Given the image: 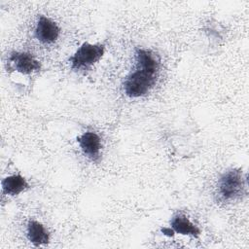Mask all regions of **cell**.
I'll return each instance as SVG.
<instances>
[{"instance_id":"6da1fadb","label":"cell","mask_w":249,"mask_h":249,"mask_svg":"<svg viewBox=\"0 0 249 249\" xmlns=\"http://www.w3.org/2000/svg\"><path fill=\"white\" fill-rule=\"evenodd\" d=\"M245 181L240 169H231L224 173L217 186V195L222 201H230L239 197L244 191Z\"/></svg>"},{"instance_id":"7a4b0ae2","label":"cell","mask_w":249,"mask_h":249,"mask_svg":"<svg viewBox=\"0 0 249 249\" xmlns=\"http://www.w3.org/2000/svg\"><path fill=\"white\" fill-rule=\"evenodd\" d=\"M157 81V75L144 69L137 68L136 71L126 77L124 83V92L129 97H140L149 92Z\"/></svg>"},{"instance_id":"3957f363","label":"cell","mask_w":249,"mask_h":249,"mask_svg":"<svg viewBox=\"0 0 249 249\" xmlns=\"http://www.w3.org/2000/svg\"><path fill=\"white\" fill-rule=\"evenodd\" d=\"M104 50L103 44L84 43L69 58L72 68L76 70L89 69L102 57Z\"/></svg>"},{"instance_id":"277c9868","label":"cell","mask_w":249,"mask_h":249,"mask_svg":"<svg viewBox=\"0 0 249 249\" xmlns=\"http://www.w3.org/2000/svg\"><path fill=\"white\" fill-rule=\"evenodd\" d=\"M9 61L18 72L22 74H31L39 71L41 68L40 62L29 53L14 52L11 53Z\"/></svg>"},{"instance_id":"5b68a950","label":"cell","mask_w":249,"mask_h":249,"mask_svg":"<svg viewBox=\"0 0 249 249\" xmlns=\"http://www.w3.org/2000/svg\"><path fill=\"white\" fill-rule=\"evenodd\" d=\"M59 27L53 20L41 16L35 28V35L40 42L51 44L56 41L59 36Z\"/></svg>"},{"instance_id":"8992f818","label":"cell","mask_w":249,"mask_h":249,"mask_svg":"<svg viewBox=\"0 0 249 249\" xmlns=\"http://www.w3.org/2000/svg\"><path fill=\"white\" fill-rule=\"evenodd\" d=\"M77 141L83 153L92 161H97L100 158L101 141L99 136L94 132H85L77 137Z\"/></svg>"},{"instance_id":"52a82bcc","label":"cell","mask_w":249,"mask_h":249,"mask_svg":"<svg viewBox=\"0 0 249 249\" xmlns=\"http://www.w3.org/2000/svg\"><path fill=\"white\" fill-rule=\"evenodd\" d=\"M137 68L144 69L152 74H156L160 68V58L159 56L150 50L146 49H136L135 51Z\"/></svg>"},{"instance_id":"ba28073f","label":"cell","mask_w":249,"mask_h":249,"mask_svg":"<svg viewBox=\"0 0 249 249\" xmlns=\"http://www.w3.org/2000/svg\"><path fill=\"white\" fill-rule=\"evenodd\" d=\"M27 237L35 246H40L49 243V232L45 227L34 220H30L27 224Z\"/></svg>"},{"instance_id":"9c48e42d","label":"cell","mask_w":249,"mask_h":249,"mask_svg":"<svg viewBox=\"0 0 249 249\" xmlns=\"http://www.w3.org/2000/svg\"><path fill=\"white\" fill-rule=\"evenodd\" d=\"M171 228L180 234H189L195 237H198L200 231L195 226L185 215L176 214L170 221Z\"/></svg>"},{"instance_id":"30bf717a","label":"cell","mask_w":249,"mask_h":249,"mask_svg":"<svg viewBox=\"0 0 249 249\" xmlns=\"http://www.w3.org/2000/svg\"><path fill=\"white\" fill-rule=\"evenodd\" d=\"M29 187L27 181L20 174H15L6 177L2 181V189L5 195L17 196Z\"/></svg>"}]
</instances>
